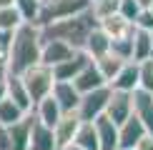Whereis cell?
<instances>
[{
	"mask_svg": "<svg viewBox=\"0 0 153 150\" xmlns=\"http://www.w3.org/2000/svg\"><path fill=\"white\" fill-rule=\"evenodd\" d=\"M40 48H43V33L33 23H20L10 38L8 53H5L3 68L5 75H23L33 65L40 62Z\"/></svg>",
	"mask_w": 153,
	"mask_h": 150,
	"instance_id": "1",
	"label": "cell"
},
{
	"mask_svg": "<svg viewBox=\"0 0 153 150\" xmlns=\"http://www.w3.org/2000/svg\"><path fill=\"white\" fill-rule=\"evenodd\" d=\"M95 25H98V20L93 18V12L85 10L80 15H73V18H65V20L45 25V28H40V33H43V40H60L65 45H71L73 50H83L85 38Z\"/></svg>",
	"mask_w": 153,
	"mask_h": 150,
	"instance_id": "2",
	"label": "cell"
},
{
	"mask_svg": "<svg viewBox=\"0 0 153 150\" xmlns=\"http://www.w3.org/2000/svg\"><path fill=\"white\" fill-rule=\"evenodd\" d=\"M85 10H91V0H43L40 15H38V28H45L50 23L80 15Z\"/></svg>",
	"mask_w": 153,
	"mask_h": 150,
	"instance_id": "3",
	"label": "cell"
},
{
	"mask_svg": "<svg viewBox=\"0 0 153 150\" xmlns=\"http://www.w3.org/2000/svg\"><path fill=\"white\" fill-rule=\"evenodd\" d=\"M20 80H23L25 90H28V95H30L33 108H35V103H40L43 98H48L50 93H53V85H55L53 68L43 65V62H38V65H33L30 70H25L20 75Z\"/></svg>",
	"mask_w": 153,
	"mask_h": 150,
	"instance_id": "4",
	"label": "cell"
},
{
	"mask_svg": "<svg viewBox=\"0 0 153 150\" xmlns=\"http://www.w3.org/2000/svg\"><path fill=\"white\" fill-rule=\"evenodd\" d=\"M108 98H111V88H108V85H105V88H98V90H93V93L80 95L78 110H75L78 120H80V123H93V120H98V118L105 112Z\"/></svg>",
	"mask_w": 153,
	"mask_h": 150,
	"instance_id": "5",
	"label": "cell"
},
{
	"mask_svg": "<svg viewBox=\"0 0 153 150\" xmlns=\"http://www.w3.org/2000/svg\"><path fill=\"white\" fill-rule=\"evenodd\" d=\"M146 135L148 133L141 125V120L136 115H131L128 120H123L118 125V150H136Z\"/></svg>",
	"mask_w": 153,
	"mask_h": 150,
	"instance_id": "6",
	"label": "cell"
},
{
	"mask_svg": "<svg viewBox=\"0 0 153 150\" xmlns=\"http://www.w3.org/2000/svg\"><path fill=\"white\" fill-rule=\"evenodd\" d=\"M103 115L108 120H113L116 125H120L123 120H128L133 115V100H131V93H120V90H111V98H108V105H105V112Z\"/></svg>",
	"mask_w": 153,
	"mask_h": 150,
	"instance_id": "7",
	"label": "cell"
},
{
	"mask_svg": "<svg viewBox=\"0 0 153 150\" xmlns=\"http://www.w3.org/2000/svg\"><path fill=\"white\" fill-rule=\"evenodd\" d=\"M88 62H93V60L88 58L83 50H75V53H73L65 62H60V65L53 68V78H55V83H73V78L88 65Z\"/></svg>",
	"mask_w": 153,
	"mask_h": 150,
	"instance_id": "8",
	"label": "cell"
},
{
	"mask_svg": "<svg viewBox=\"0 0 153 150\" xmlns=\"http://www.w3.org/2000/svg\"><path fill=\"white\" fill-rule=\"evenodd\" d=\"M131 100H133V115L141 120V125L146 128V133L153 135V93L133 90Z\"/></svg>",
	"mask_w": 153,
	"mask_h": 150,
	"instance_id": "9",
	"label": "cell"
},
{
	"mask_svg": "<svg viewBox=\"0 0 153 150\" xmlns=\"http://www.w3.org/2000/svg\"><path fill=\"white\" fill-rule=\"evenodd\" d=\"M78 115L75 112H65L53 128V138H55V150H63V148H71L73 145V138L78 133Z\"/></svg>",
	"mask_w": 153,
	"mask_h": 150,
	"instance_id": "10",
	"label": "cell"
},
{
	"mask_svg": "<svg viewBox=\"0 0 153 150\" xmlns=\"http://www.w3.org/2000/svg\"><path fill=\"white\" fill-rule=\"evenodd\" d=\"M75 50L71 45H65V43L60 40H43V48H40V62L48 68H55L60 65V62H65Z\"/></svg>",
	"mask_w": 153,
	"mask_h": 150,
	"instance_id": "11",
	"label": "cell"
},
{
	"mask_svg": "<svg viewBox=\"0 0 153 150\" xmlns=\"http://www.w3.org/2000/svg\"><path fill=\"white\" fill-rule=\"evenodd\" d=\"M108 83L103 80V75L98 73V68H95V62H88L83 70L73 78V88L80 93V95H85V93H93L98 90V88H105Z\"/></svg>",
	"mask_w": 153,
	"mask_h": 150,
	"instance_id": "12",
	"label": "cell"
},
{
	"mask_svg": "<svg viewBox=\"0 0 153 150\" xmlns=\"http://www.w3.org/2000/svg\"><path fill=\"white\" fill-rule=\"evenodd\" d=\"M98 28L108 35V40H123V38H131L133 30H136V28H133V23H128L126 18H120L118 12H113V15L98 20Z\"/></svg>",
	"mask_w": 153,
	"mask_h": 150,
	"instance_id": "13",
	"label": "cell"
},
{
	"mask_svg": "<svg viewBox=\"0 0 153 150\" xmlns=\"http://www.w3.org/2000/svg\"><path fill=\"white\" fill-rule=\"evenodd\" d=\"M33 120H35L33 112H28L23 120H18L15 125H10V128H8L10 150H28V145H30V128H33Z\"/></svg>",
	"mask_w": 153,
	"mask_h": 150,
	"instance_id": "14",
	"label": "cell"
},
{
	"mask_svg": "<svg viewBox=\"0 0 153 150\" xmlns=\"http://www.w3.org/2000/svg\"><path fill=\"white\" fill-rule=\"evenodd\" d=\"M50 95H53V100L58 103V108L63 110V115H65V112H75V110H78L80 93L73 88V83H55Z\"/></svg>",
	"mask_w": 153,
	"mask_h": 150,
	"instance_id": "15",
	"label": "cell"
},
{
	"mask_svg": "<svg viewBox=\"0 0 153 150\" xmlns=\"http://www.w3.org/2000/svg\"><path fill=\"white\" fill-rule=\"evenodd\" d=\"M95 135H98V148L100 150H118V125L108 120L105 115H100L98 120H93Z\"/></svg>",
	"mask_w": 153,
	"mask_h": 150,
	"instance_id": "16",
	"label": "cell"
},
{
	"mask_svg": "<svg viewBox=\"0 0 153 150\" xmlns=\"http://www.w3.org/2000/svg\"><path fill=\"white\" fill-rule=\"evenodd\" d=\"M5 93L23 112H33V103H30V95L25 90L20 75H5Z\"/></svg>",
	"mask_w": 153,
	"mask_h": 150,
	"instance_id": "17",
	"label": "cell"
},
{
	"mask_svg": "<svg viewBox=\"0 0 153 150\" xmlns=\"http://www.w3.org/2000/svg\"><path fill=\"white\" fill-rule=\"evenodd\" d=\"M33 115H35V120L40 123V125H45V128L53 130V128H55V123L63 118V110L58 108V103L53 100V95H48V98H43L40 103H35Z\"/></svg>",
	"mask_w": 153,
	"mask_h": 150,
	"instance_id": "18",
	"label": "cell"
},
{
	"mask_svg": "<svg viewBox=\"0 0 153 150\" xmlns=\"http://www.w3.org/2000/svg\"><path fill=\"white\" fill-rule=\"evenodd\" d=\"M83 53H85L91 60H98V58H103L105 53H111V40H108V35L98 28V25L88 33L85 45H83Z\"/></svg>",
	"mask_w": 153,
	"mask_h": 150,
	"instance_id": "19",
	"label": "cell"
},
{
	"mask_svg": "<svg viewBox=\"0 0 153 150\" xmlns=\"http://www.w3.org/2000/svg\"><path fill=\"white\" fill-rule=\"evenodd\" d=\"M111 90H120V93H133L138 90V62L128 60L123 68H120V73L113 78V83L108 85Z\"/></svg>",
	"mask_w": 153,
	"mask_h": 150,
	"instance_id": "20",
	"label": "cell"
},
{
	"mask_svg": "<svg viewBox=\"0 0 153 150\" xmlns=\"http://www.w3.org/2000/svg\"><path fill=\"white\" fill-rule=\"evenodd\" d=\"M35 118V115H33ZM28 150H55V138L53 130L40 125L38 120H33V128H30V145Z\"/></svg>",
	"mask_w": 153,
	"mask_h": 150,
	"instance_id": "21",
	"label": "cell"
},
{
	"mask_svg": "<svg viewBox=\"0 0 153 150\" xmlns=\"http://www.w3.org/2000/svg\"><path fill=\"white\" fill-rule=\"evenodd\" d=\"M131 43H133V62L151 60L153 33H146V30H133V35H131Z\"/></svg>",
	"mask_w": 153,
	"mask_h": 150,
	"instance_id": "22",
	"label": "cell"
},
{
	"mask_svg": "<svg viewBox=\"0 0 153 150\" xmlns=\"http://www.w3.org/2000/svg\"><path fill=\"white\" fill-rule=\"evenodd\" d=\"M73 148H78V150H100L93 123H80L78 125V133L73 138Z\"/></svg>",
	"mask_w": 153,
	"mask_h": 150,
	"instance_id": "23",
	"label": "cell"
},
{
	"mask_svg": "<svg viewBox=\"0 0 153 150\" xmlns=\"http://www.w3.org/2000/svg\"><path fill=\"white\" fill-rule=\"evenodd\" d=\"M93 62H95V68H98V73L103 75V80H105L108 85L113 83V78H116V75L120 73V68L126 65V62L120 60V58H116L113 53H105L103 58H98V60H93Z\"/></svg>",
	"mask_w": 153,
	"mask_h": 150,
	"instance_id": "24",
	"label": "cell"
},
{
	"mask_svg": "<svg viewBox=\"0 0 153 150\" xmlns=\"http://www.w3.org/2000/svg\"><path fill=\"white\" fill-rule=\"evenodd\" d=\"M13 8L18 10V15L23 18V23L38 25V15H40L43 0H15V5H13Z\"/></svg>",
	"mask_w": 153,
	"mask_h": 150,
	"instance_id": "25",
	"label": "cell"
},
{
	"mask_svg": "<svg viewBox=\"0 0 153 150\" xmlns=\"http://www.w3.org/2000/svg\"><path fill=\"white\" fill-rule=\"evenodd\" d=\"M28 115V112H23L18 108L15 103H13L10 98L0 100V125H5V128H10V125H15L18 120H23V118Z\"/></svg>",
	"mask_w": 153,
	"mask_h": 150,
	"instance_id": "26",
	"label": "cell"
},
{
	"mask_svg": "<svg viewBox=\"0 0 153 150\" xmlns=\"http://www.w3.org/2000/svg\"><path fill=\"white\" fill-rule=\"evenodd\" d=\"M138 90L153 93V60L138 62Z\"/></svg>",
	"mask_w": 153,
	"mask_h": 150,
	"instance_id": "27",
	"label": "cell"
},
{
	"mask_svg": "<svg viewBox=\"0 0 153 150\" xmlns=\"http://www.w3.org/2000/svg\"><path fill=\"white\" fill-rule=\"evenodd\" d=\"M118 3H120V0H93V3H91L93 18H95V20H103V18L118 12Z\"/></svg>",
	"mask_w": 153,
	"mask_h": 150,
	"instance_id": "28",
	"label": "cell"
},
{
	"mask_svg": "<svg viewBox=\"0 0 153 150\" xmlns=\"http://www.w3.org/2000/svg\"><path fill=\"white\" fill-rule=\"evenodd\" d=\"M20 23H23V18L18 15L15 8H3L0 10V33H13Z\"/></svg>",
	"mask_w": 153,
	"mask_h": 150,
	"instance_id": "29",
	"label": "cell"
},
{
	"mask_svg": "<svg viewBox=\"0 0 153 150\" xmlns=\"http://www.w3.org/2000/svg\"><path fill=\"white\" fill-rule=\"evenodd\" d=\"M111 53L116 55V58H120L123 62L133 60V43H131V38H123V40H111Z\"/></svg>",
	"mask_w": 153,
	"mask_h": 150,
	"instance_id": "30",
	"label": "cell"
},
{
	"mask_svg": "<svg viewBox=\"0 0 153 150\" xmlns=\"http://www.w3.org/2000/svg\"><path fill=\"white\" fill-rule=\"evenodd\" d=\"M138 12H141V8H138L136 0H120V3H118V15H120V18H126L128 23L136 20Z\"/></svg>",
	"mask_w": 153,
	"mask_h": 150,
	"instance_id": "31",
	"label": "cell"
},
{
	"mask_svg": "<svg viewBox=\"0 0 153 150\" xmlns=\"http://www.w3.org/2000/svg\"><path fill=\"white\" fill-rule=\"evenodd\" d=\"M133 28L136 30H146V33H153V12L151 10H141L138 18L133 20Z\"/></svg>",
	"mask_w": 153,
	"mask_h": 150,
	"instance_id": "32",
	"label": "cell"
},
{
	"mask_svg": "<svg viewBox=\"0 0 153 150\" xmlns=\"http://www.w3.org/2000/svg\"><path fill=\"white\" fill-rule=\"evenodd\" d=\"M0 150H10V140H8V128L0 125Z\"/></svg>",
	"mask_w": 153,
	"mask_h": 150,
	"instance_id": "33",
	"label": "cell"
},
{
	"mask_svg": "<svg viewBox=\"0 0 153 150\" xmlns=\"http://www.w3.org/2000/svg\"><path fill=\"white\" fill-rule=\"evenodd\" d=\"M138 150H153V135H146L141 140V145H138Z\"/></svg>",
	"mask_w": 153,
	"mask_h": 150,
	"instance_id": "34",
	"label": "cell"
},
{
	"mask_svg": "<svg viewBox=\"0 0 153 150\" xmlns=\"http://www.w3.org/2000/svg\"><path fill=\"white\" fill-rule=\"evenodd\" d=\"M136 3H138V8H141V10H151L153 0H136Z\"/></svg>",
	"mask_w": 153,
	"mask_h": 150,
	"instance_id": "35",
	"label": "cell"
},
{
	"mask_svg": "<svg viewBox=\"0 0 153 150\" xmlns=\"http://www.w3.org/2000/svg\"><path fill=\"white\" fill-rule=\"evenodd\" d=\"M8 98V93H5V75L0 78V100H5Z\"/></svg>",
	"mask_w": 153,
	"mask_h": 150,
	"instance_id": "36",
	"label": "cell"
},
{
	"mask_svg": "<svg viewBox=\"0 0 153 150\" xmlns=\"http://www.w3.org/2000/svg\"><path fill=\"white\" fill-rule=\"evenodd\" d=\"M63 150H78V148H73V145H71V148H63Z\"/></svg>",
	"mask_w": 153,
	"mask_h": 150,
	"instance_id": "37",
	"label": "cell"
},
{
	"mask_svg": "<svg viewBox=\"0 0 153 150\" xmlns=\"http://www.w3.org/2000/svg\"><path fill=\"white\" fill-rule=\"evenodd\" d=\"M151 60H153V45H151Z\"/></svg>",
	"mask_w": 153,
	"mask_h": 150,
	"instance_id": "38",
	"label": "cell"
},
{
	"mask_svg": "<svg viewBox=\"0 0 153 150\" xmlns=\"http://www.w3.org/2000/svg\"><path fill=\"white\" fill-rule=\"evenodd\" d=\"M151 12H153V5H151Z\"/></svg>",
	"mask_w": 153,
	"mask_h": 150,
	"instance_id": "39",
	"label": "cell"
},
{
	"mask_svg": "<svg viewBox=\"0 0 153 150\" xmlns=\"http://www.w3.org/2000/svg\"><path fill=\"white\" fill-rule=\"evenodd\" d=\"M136 150H138V148H136Z\"/></svg>",
	"mask_w": 153,
	"mask_h": 150,
	"instance_id": "40",
	"label": "cell"
}]
</instances>
